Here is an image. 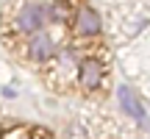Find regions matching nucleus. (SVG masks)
<instances>
[{
    "mask_svg": "<svg viewBox=\"0 0 150 139\" xmlns=\"http://www.w3.org/2000/svg\"><path fill=\"white\" fill-rule=\"evenodd\" d=\"M78 81L86 92H95L106 81V67L100 59H81L78 61Z\"/></svg>",
    "mask_w": 150,
    "mask_h": 139,
    "instance_id": "obj_1",
    "label": "nucleus"
},
{
    "mask_svg": "<svg viewBox=\"0 0 150 139\" xmlns=\"http://www.w3.org/2000/svg\"><path fill=\"white\" fill-rule=\"evenodd\" d=\"M28 59L36 61V64H45V61H50L56 56V42L50 33L39 31V33H31V39H28V48H25Z\"/></svg>",
    "mask_w": 150,
    "mask_h": 139,
    "instance_id": "obj_2",
    "label": "nucleus"
},
{
    "mask_svg": "<svg viewBox=\"0 0 150 139\" xmlns=\"http://www.w3.org/2000/svg\"><path fill=\"white\" fill-rule=\"evenodd\" d=\"M45 25V6L39 3H25L17 14V28L22 33H39Z\"/></svg>",
    "mask_w": 150,
    "mask_h": 139,
    "instance_id": "obj_3",
    "label": "nucleus"
},
{
    "mask_svg": "<svg viewBox=\"0 0 150 139\" xmlns=\"http://www.w3.org/2000/svg\"><path fill=\"white\" fill-rule=\"evenodd\" d=\"M103 31V20H100V14H97L95 9H81L78 14H75V33H78L81 39H92V36H97V33Z\"/></svg>",
    "mask_w": 150,
    "mask_h": 139,
    "instance_id": "obj_4",
    "label": "nucleus"
},
{
    "mask_svg": "<svg viewBox=\"0 0 150 139\" xmlns=\"http://www.w3.org/2000/svg\"><path fill=\"white\" fill-rule=\"evenodd\" d=\"M120 106H122V111L128 114V117H134L136 123H147V114H145V106L139 103V97L134 95V92L128 89V86H120Z\"/></svg>",
    "mask_w": 150,
    "mask_h": 139,
    "instance_id": "obj_5",
    "label": "nucleus"
}]
</instances>
